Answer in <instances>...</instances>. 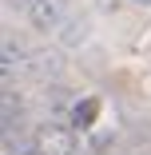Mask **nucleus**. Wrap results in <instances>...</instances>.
Instances as JSON below:
<instances>
[{"label": "nucleus", "instance_id": "nucleus-1", "mask_svg": "<svg viewBox=\"0 0 151 155\" xmlns=\"http://www.w3.org/2000/svg\"><path fill=\"white\" fill-rule=\"evenodd\" d=\"M32 147L40 155H76V135L60 123H40L32 135Z\"/></svg>", "mask_w": 151, "mask_h": 155}, {"label": "nucleus", "instance_id": "nucleus-2", "mask_svg": "<svg viewBox=\"0 0 151 155\" xmlns=\"http://www.w3.org/2000/svg\"><path fill=\"white\" fill-rule=\"evenodd\" d=\"M28 16H32L36 28L52 32V28H60L68 20V0H32V4H28Z\"/></svg>", "mask_w": 151, "mask_h": 155}, {"label": "nucleus", "instance_id": "nucleus-3", "mask_svg": "<svg viewBox=\"0 0 151 155\" xmlns=\"http://www.w3.org/2000/svg\"><path fill=\"white\" fill-rule=\"evenodd\" d=\"M60 64H64V60H60L56 52H36L32 60H28V76H36V80H48V76H56L60 72Z\"/></svg>", "mask_w": 151, "mask_h": 155}, {"label": "nucleus", "instance_id": "nucleus-4", "mask_svg": "<svg viewBox=\"0 0 151 155\" xmlns=\"http://www.w3.org/2000/svg\"><path fill=\"white\" fill-rule=\"evenodd\" d=\"M96 111H100V104H96V100H84V104H76V107H72V123H76V127H92Z\"/></svg>", "mask_w": 151, "mask_h": 155}, {"label": "nucleus", "instance_id": "nucleus-5", "mask_svg": "<svg viewBox=\"0 0 151 155\" xmlns=\"http://www.w3.org/2000/svg\"><path fill=\"white\" fill-rule=\"evenodd\" d=\"M0 60H4V68H8V72H12V68H16V64H20V48H16V44H12V40H4V48H0Z\"/></svg>", "mask_w": 151, "mask_h": 155}, {"label": "nucleus", "instance_id": "nucleus-6", "mask_svg": "<svg viewBox=\"0 0 151 155\" xmlns=\"http://www.w3.org/2000/svg\"><path fill=\"white\" fill-rule=\"evenodd\" d=\"M8 4H32V0H8Z\"/></svg>", "mask_w": 151, "mask_h": 155}, {"label": "nucleus", "instance_id": "nucleus-7", "mask_svg": "<svg viewBox=\"0 0 151 155\" xmlns=\"http://www.w3.org/2000/svg\"><path fill=\"white\" fill-rule=\"evenodd\" d=\"M139 4H151V0H139Z\"/></svg>", "mask_w": 151, "mask_h": 155}]
</instances>
